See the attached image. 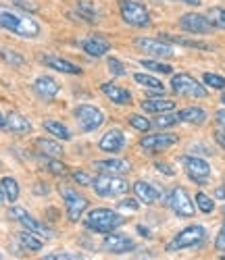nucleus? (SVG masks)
<instances>
[{
	"instance_id": "nucleus-1",
	"label": "nucleus",
	"mask_w": 225,
	"mask_h": 260,
	"mask_svg": "<svg viewBox=\"0 0 225 260\" xmlns=\"http://www.w3.org/2000/svg\"><path fill=\"white\" fill-rule=\"evenodd\" d=\"M0 27L19 38H38L42 31L40 23L30 13H23L7 5H0Z\"/></svg>"
},
{
	"instance_id": "nucleus-2",
	"label": "nucleus",
	"mask_w": 225,
	"mask_h": 260,
	"mask_svg": "<svg viewBox=\"0 0 225 260\" xmlns=\"http://www.w3.org/2000/svg\"><path fill=\"white\" fill-rule=\"evenodd\" d=\"M125 223V219L117 212V210H112V208H92L88 214H86V219H83V225L88 229H92L96 233H112L117 227H121Z\"/></svg>"
},
{
	"instance_id": "nucleus-3",
	"label": "nucleus",
	"mask_w": 225,
	"mask_h": 260,
	"mask_svg": "<svg viewBox=\"0 0 225 260\" xmlns=\"http://www.w3.org/2000/svg\"><path fill=\"white\" fill-rule=\"evenodd\" d=\"M205 240H207V229L202 225H190V227L179 231L167 244V250L169 252H177V250H184V248H196Z\"/></svg>"
},
{
	"instance_id": "nucleus-4",
	"label": "nucleus",
	"mask_w": 225,
	"mask_h": 260,
	"mask_svg": "<svg viewBox=\"0 0 225 260\" xmlns=\"http://www.w3.org/2000/svg\"><path fill=\"white\" fill-rule=\"evenodd\" d=\"M92 187L100 198H115V196H121V193L129 191V183L121 175H106V173H100L94 179Z\"/></svg>"
},
{
	"instance_id": "nucleus-5",
	"label": "nucleus",
	"mask_w": 225,
	"mask_h": 260,
	"mask_svg": "<svg viewBox=\"0 0 225 260\" xmlns=\"http://www.w3.org/2000/svg\"><path fill=\"white\" fill-rule=\"evenodd\" d=\"M119 13L121 19L131 27H146L150 25V13L146 9V5L138 3V0H121L119 5Z\"/></svg>"
},
{
	"instance_id": "nucleus-6",
	"label": "nucleus",
	"mask_w": 225,
	"mask_h": 260,
	"mask_svg": "<svg viewBox=\"0 0 225 260\" xmlns=\"http://www.w3.org/2000/svg\"><path fill=\"white\" fill-rule=\"evenodd\" d=\"M171 90L179 96H188V98H207V88L205 83L196 81L188 73H177L171 79Z\"/></svg>"
},
{
	"instance_id": "nucleus-7",
	"label": "nucleus",
	"mask_w": 225,
	"mask_h": 260,
	"mask_svg": "<svg viewBox=\"0 0 225 260\" xmlns=\"http://www.w3.org/2000/svg\"><path fill=\"white\" fill-rule=\"evenodd\" d=\"M75 119L79 123V129L83 134H90V132H96L98 127H102L104 123V113L100 108L92 106V104H79L75 108Z\"/></svg>"
},
{
	"instance_id": "nucleus-8",
	"label": "nucleus",
	"mask_w": 225,
	"mask_h": 260,
	"mask_svg": "<svg viewBox=\"0 0 225 260\" xmlns=\"http://www.w3.org/2000/svg\"><path fill=\"white\" fill-rule=\"evenodd\" d=\"M61 196H63L65 210H67V216H69V221H71V223L79 221V216H83V212H86L88 206H90L88 198L81 196L79 191L71 189V187H61Z\"/></svg>"
},
{
	"instance_id": "nucleus-9",
	"label": "nucleus",
	"mask_w": 225,
	"mask_h": 260,
	"mask_svg": "<svg viewBox=\"0 0 225 260\" xmlns=\"http://www.w3.org/2000/svg\"><path fill=\"white\" fill-rule=\"evenodd\" d=\"M167 204L179 219H190V216H194V212H196V206L190 200V193L184 187H173L167 196Z\"/></svg>"
},
{
	"instance_id": "nucleus-10",
	"label": "nucleus",
	"mask_w": 225,
	"mask_h": 260,
	"mask_svg": "<svg viewBox=\"0 0 225 260\" xmlns=\"http://www.w3.org/2000/svg\"><path fill=\"white\" fill-rule=\"evenodd\" d=\"M9 216H11V219H15V221H19L27 231H32V233H36V235H40V237H46V240H50V237H52V229H50L48 225L40 223L38 219H34V216H32L25 208L13 206V208L9 210Z\"/></svg>"
},
{
	"instance_id": "nucleus-11",
	"label": "nucleus",
	"mask_w": 225,
	"mask_h": 260,
	"mask_svg": "<svg viewBox=\"0 0 225 260\" xmlns=\"http://www.w3.org/2000/svg\"><path fill=\"white\" fill-rule=\"evenodd\" d=\"M184 171L188 173V177L198 183V185H207L211 179V165L207 160H202L200 156H182Z\"/></svg>"
},
{
	"instance_id": "nucleus-12",
	"label": "nucleus",
	"mask_w": 225,
	"mask_h": 260,
	"mask_svg": "<svg viewBox=\"0 0 225 260\" xmlns=\"http://www.w3.org/2000/svg\"><path fill=\"white\" fill-rule=\"evenodd\" d=\"M179 27L188 34L194 36H207L211 34L215 27L211 25V21L207 19V15H200V13H186L179 17Z\"/></svg>"
},
{
	"instance_id": "nucleus-13",
	"label": "nucleus",
	"mask_w": 225,
	"mask_h": 260,
	"mask_svg": "<svg viewBox=\"0 0 225 260\" xmlns=\"http://www.w3.org/2000/svg\"><path fill=\"white\" fill-rule=\"evenodd\" d=\"M136 48H140L142 52L150 54L152 58H171L173 56V46L167 44L165 40H152V38H136L133 40Z\"/></svg>"
},
{
	"instance_id": "nucleus-14",
	"label": "nucleus",
	"mask_w": 225,
	"mask_h": 260,
	"mask_svg": "<svg viewBox=\"0 0 225 260\" xmlns=\"http://www.w3.org/2000/svg\"><path fill=\"white\" fill-rule=\"evenodd\" d=\"M177 142H179V138L175 134H150L140 140V148L154 154V152H163V150H167L169 146H173Z\"/></svg>"
},
{
	"instance_id": "nucleus-15",
	"label": "nucleus",
	"mask_w": 225,
	"mask_h": 260,
	"mask_svg": "<svg viewBox=\"0 0 225 260\" xmlns=\"http://www.w3.org/2000/svg\"><path fill=\"white\" fill-rule=\"evenodd\" d=\"M102 250L112 252V254H127L131 250H136V242L131 237L123 235V233H106L104 242H102Z\"/></svg>"
},
{
	"instance_id": "nucleus-16",
	"label": "nucleus",
	"mask_w": 225,
	"mask_h": 260,
	"mask_svg": "<svg viewBox=\"0 0 225 260\" xmlns=\"http://www.w3.org/2000/svg\"><path fill=\"white\" fill-rule=\"evenodd\" d=\"M98 148L102 152H108V154H119L121 150L125 148V136L121 129H108V132L102 136V140L98 142Z\"/></svg>"
},
{
	"instance_id": "nucleus-17",
	"label": "nucleus",
	"mask_w": 225,
	"mask_h": 260,
	"mask_svg": "<svg viewBox=\"0 0 225 260\" xmlns=\"http://www.w3.org/2000/svg\"><path fill=\"white\" fill-rule=\"evenodd\" d=\"M59 90H61V83H59L57 79L48 77V75H42V77H38V79L34 81V92H36V96L42 98V100H46V102L54 100V96L59 94Z\"/></svg>"
},
{
	"instance_id": "nucleus-18",
	"label": "nucleus",
	"mask_w": 225,
	"mask_h": 260,
	"mask_svg": "<svg viewBox=\"0 0 225 260\" xmlns=\"http://www.w3.org/2000/svg\"><path fill=\"white\" fill-rule=\"evenodd\" d=\"M81 50L88 54V56H94V58H100V56H104V54H108V50H110V42L106 40V38H102V36H90V38H86L83 42H81Z\"/></svg>"
},
{
	"instance_id": "nucleus-19",
	"label": "nucleus",
	"mask_w": 225,
	"mask_h": 260,
	"mask_svg": "<svg viewBox=\"0 0 225 260\" xmlns=\"http://www.w3.org/2000/svg\"><path fill=\"white\" fill-rule=\"evenodd\" d=\"M98 173H106V175H125L129 173L131 165L127 160H121V158H108V160H94V165Z\"/></svg>"
},
{
	"instance_id": "nucleus-20",
	"label": "nucleus",
	"mask_w": 225,
	"mask_h": 260,
	"mask_svg": "<svg viewBox=\"0 0 225 260\" xmlns=\"http://www.w3.org/2000/svg\"><path fill=\"white\" fill-rule=\"evenodd\" d=\"M133 191H136V198L144 204H154L161 200V189L146 181H136L133 183Z\"/></svg>"
},
{
	"instance_id": "nucleus-21",
	"label": "nucleus",
	"mask_w": 225,
	"mask_h": 260,
	"mask_svg": "<svg viewBox=\"0 0 225 260\" xmlns=\"http://www.w3.org/2000/svg\"><path fill=\"white\" fill-rule=\"evenodd\" d=\"M100 90H102V94H104L110 102H115V104H119V106L131 104V94H129L125 88H121V85H117V83H102Z\"/></svg>"
},
{
	"instance_id": "nucleus-22",
	"label": "nucleus",
	"mask_w": 225,
	"mask_h": 260,
	"mask_svg": "<svg viewBox=\"0 0 225 260\" xmlns=\"http://www.w3.org/2000/svg\"><path fill=\"white\" fill-rule=\"evenodd\" d=\"M7 132L15 134V136H25L32 132V123L17 111H11L7 115Z\"/></svg>"
},
{
	"instance_id": "nucleus-23",
	"label": "nucleus",
	"mask_w": 225,
	"mask_h": 260,
	"mask_svg": "<svg viewBox=\"0 0 225 260\" xmlns=\"http://www.w3.org/2000/svg\"><path fill=\"white\" fill-rule=\"evenodd\" d=\"M42 62L46 64V67H50V69H54V71H61V73H67V75H79V73H81V69L77 67V64L65 60V58H61V56H52V54L42 56Z\"/></svg>"
},
{
	"instance_id": "nucleus-24",
	"label": "nucleus",
	"mask_w": 225,
	"mask_h": 260,
	"mask_svg": "<svg viewBox=\"0 0 225 260\" xmlns=\"http://www.w3.org/2000/svg\"><path fill=\"white\" fill-rule=\"evenodd\" d=\"M142 108L150 115H163V113H171L173 111L175 102L167 100V98H146V100H142Z\"/></svg>"
},
{
	"instance_id": "nucleus-25",
	"label": "nucleus",
	"mask_w": 225,
	"mask_h": 260,
	"mask_svg": "<svg viewBox=\"0 0 225 260\" xmlns=\"http://www.w3.org/2000/svg\"><path fill=\"white\" fill-rule=\"evenodd\" d=\"M177 115H179V121H182V123H190V125H202V123H207V111H205V108H200V106L182 108Z\"/></svg>"
},
{
	"instance_id": "nucleus-26",
	"label": "nucleus",
	"mask_w": 225,
	"mask_h": 260,
	"mask_svg": "<svg viewBox=\"0 0 225 260\" xmlns=\"http://www.w3.org/2000/svg\"><path fill=\"white\" fill-rule=\"evenodd\" d=\"M77 13L88 23H96L100 21V7L94 5L92 0H77Z\"/></svg>"
},
{
	"instance_id": "nucleus-27",
	"label": "nucleus",
	"mask_w": 225,
	"mask_h": 260,
	"mask_svg": "<svg viewBox=\"0 0 225 260\" xmlns=\"http://www.w3.org/2000/svg\"><path fill=\"white\" fill-rule=\"evenodd\" d=\"M36 148L42 156H48V158H59L63 154V146L54 140H48V138H38Z\"/></svg>"
},
{
	"instance_id": "nucleus-28",
	"label": "nucleus",
	"mask_w": 225,
	"mask_h": 260,
	"mask_svg": "<svg viewBox=\"0 0 225 260\" xmlns=\"http://www.w3.org/2000/svg\"><path fill=\"white\" fill-rule=\"evenodd\" d=\"M161 40H167V42H173V44H179V46H186V48H196V50H211L209 44L200 40H190V38H184V36H169V34H161Z\"/></svg>"
},
{
	"instance_id": "nucleus-29",
	"label": "nucleus",
	"mask_w": 225,
	"mask_h": 260,
	"mask_svg": "<svg viewBox=\"0 0 225 260\" xmlns=\"http://www.w3.org/2000/svg\"><path fill=\"white\" fill-rule=\"evenodd\" d=\"M19 242H21V246H23L25 250H30V252H38V250H42V240H40V235H36V233H32V231H21L19 233Z\"/></svg>"
},
{
	"instance_id": "nucleus-30",
	"label": "nucleus",
	"mask_w": 225,
	"mask_h": 260,
	"mask_svg": "<svg viewBox=\"0 0 225 260\" xmlns=\"http://www.w3.org/2000/svg\"><path fill=\"white\" fill-rule=\"evenodd\" d=\"M0 187H3V193H5V200L7 202H17L19 198V183L15 177H5L0 181Z\"/></svg>"
},
{
	"instance_id": "nucleus-31",
	"label": "nucleus",
	"mask_w": 225,
	"mask_h": 260,
	"mask_svg": "<svg viewBox=\"0 0 225 260\" xmlns=\"http://www.w3.org/2000/svg\"><path fill=\"white\" fill-rule=\"evenodd\" d=\"M44 129H46L48 134H52L54 138L63 140V142H69L71 140V132L63 123H59V121H46V123H44Z\"/></svg>"
},
{
	"instance_id": "nucleus-32",
	"label": "nucleus",
	"mask_w": 225,
	"mask_h": 260,
	"mask_svg": "<svg viewBox=\"0 0 225 260\" xmlns=\"http://www.w3.org/2000/svg\"><path fill=\"white\" fill-rule=\"evenodd\" d=\"M133 81L144 85V88H148V90H156V92H163L165 90L163 81H159V79L152 77V75H146V73H136V75H133Z\"/></svg>"
},
{
	"instance_id": "nucleus-33",
	"label": "nucleus",
	"mask_w": 225,
	"mask_h": 260,
	"mask_svg": "<svg viewBox=\"0 0 225 260\" xmlns=\"http://www.w3.org/2000/svg\"><path fill=\"white\" fill-rule=\"evenodd\" d=\"M140 64H142V67H146L148 71H154V73H163V75H171V73H173L171 64L159 62V60H154V58H142Z\"/></svg>"
},
{
	"instance_id": "nucleus-34",
	"label": "nucleus",
	"mask_w": 225,
	"mask_h": 260,
	"mask_svg": "<svg viewBox=\"0 0 225 260\" xmlns=\"http://www.w3.org/2000/svg\"><path fill=\"white\" fill-rule=\"evenodd\" d=\"M207 19L211 21V25L215 29H225V9L221 7H211L207 11Z\"/></svg>"
},
{
	"instance_id": "nucleus-35",
	"label": "nucleus",
	"mask_w": 225,
	"mask_h": 260,
	"mask_svg": "<svg viewBox=\"0 0 225 260\" xmlns=\"http://www.w3.org/2000/svg\"><path fill=\"white\" fill-rule=\"evenodd\" d=\"M127 123H129L133 129H138V132H142V134H148V132H150V127H152V123H150L146 117L136 115V113L127 117Z\"/></svg>"
},
{
	"instance_id": "nucleus-36",
	"label": "nucleus",
	"mask_w": 225,
	"mask_h": 260,
	"mask_svg": "<svg viewBox=\"0 0 225 260\" xmlns=\"http://www.w3.org/2000/svg\"><path fill=\"white\" fill-rule=\"evenodd\" d=\"M196 206H198V210H200V212L209 214V212H213V210H215V200H213V198H209L207 193L198 191V193H196Z\"/></svg>"
},
{
	"instance_id": "nucleus-37",
	"label": "nucleus",
	"mask_w": 225,
	"mask_h": 260,
	"mask_svg": "<svg viewBox=\"0 0 225 260\" xmlns=\"http://www.w3.org/2000/svg\"><path fill=\"white\" fill-rule=\"evenodd\" d=\"M177 123H179V115H175V113H163V115H159V117L154 119V125L161 127V129L173 127V125H177Z\"/></svg>"
},
{
	"instance_id": "nucleus-38",
	"label": "nucleus",
	"mask_w": 225,
	"mask_h": 260,
	"mask_svg": "<svg viewBox=\"0 0 225 260\" xmlns=\"http://www.w3.org/2000/svg\"><path fill=\"white\" fill-rule=\"evenodd\" d=\"M202 81H205V85H209V88H213V90H225V77H221V75L205 73L202 75Z\"/></svg>"
},
{
	"instance_id": "nucleus-39",
	"label": "nucleus",
	"mask_w": 225,
	"mask_h": 260,
	"mask_svg": "<svg viewBox=\"0 0 225 260\" xmlns=\"http://www.w3.org/2000/svg\"><path fill=\"white\" fill-rule=\"evenodd\" d=\"M0 56H3L9 64H13V67H21V64L25 62L23 56L17 54V52H13V50H9V48H0Z\"/></svg>"
},
{
	"instance_id": "nucleus-40",
	"label": "nucleus",
	"mask_w": 225,
	"mask_h": 260,
	"mask_svg": "<svg viewBox=\"0 0 225 260\" xmlns=\"http://www.w3.org/2000/svg\"><path fill=\"white\" fill-rule=\"evenodd\" d=\"M44 169L54 173V175H65L67 173V165L65 162H59L57 158H48V156H46V160H44Z\"/></svg>"
},
{
	"instance_id": "nucleus-41",
	"label": "nucleus",
	"mask_w": 225,
	"mask_h": 260,
	"mask_svg": "<svg viewBox=\"0 0 225 260\" xmlns=\"http://www.w3.org/2000/svg\"><path fill=\"white\" fill-rule=\"evenodd\" d=\"M106 64H108V71L115 75V77H123L127 71H125V67H123V62L119 60V58H115V56H110L108 60H106Z\"/></svg>"
},
{
	"instance_id": "nucleus-42",
	"label": "nucleus",
	"mask_w": 225,
	"mask_h": 260,
	"mask_svg": "<svg viewBox=\"0 0 225 260\" xmlns=\"http://www.w3.org/2000/svg\"><path fill=\"white\" fill-rule=\"evenodd\" d=\"M42 260H83L79 254H71V252H52V254H46Z\"/></svg>"
},
{
	"instance_id": "nucleus-43",
	"label": "nucleus",
	"mask_w": 225,
	"mask_h": 260,
	"mask_svg": "<svg viewBox=\"0 0 225 260\" xmlns=\"http://www.w3.org/2000/svg\"><path fill=\"white\" fill-rule=\"evenodd\" d=\"M73 181L79 183V185H92V183H94V179L90 177L86 171H75V173H73Z\"/></svg>"
},
{
	"instance_id": "nucleus-44",
	"label": "nucleus",
	"mask_w": 225,
	"mask_h": 260,
	"mask_svg": "<svg viewBox=\"0 0 225 260\" xmlns=\"http://www.w3.org/2000/svg\"><path fill=\"white\" fill-rule=\"evenodd\" d=\"M215 248H217V250H221V252H225V225H221V229H219V233H217Z\"/></svg>"
},
{
	"instance_id": "nucleus-45",
	"label": "nucleus",
	"mask_w": 225,
	"mask_h": 260,
	"mask_svg": "<svg viewBox=\"0 0 225 260\" xmlns=\"http://www.w3.org/2000/svg\"><path fill=\"white\" fill-rule=\"evenodd\" d=\"M117 206H119V208H125V210H138V208H140V204H138L136 200H121Z\"/></svg>"
},
{
	"instance_id": "nucleus-46",
	"label": "nucleus",
	"mask_w": 225,
	"mask_h": 260,
	"mask_svg": "<svg viewBox=\"0 0 225 260\" xmlns=\"http://www.w3.org/2000/svg\"><path fill=\"white\" fill-rule=\"evenodd\" d=\"M215 121H217V127L225 132V108H223V111H217L215 113Z\"/></svg>"
},
{
	"instance_id": "nucleus-47",
	"label": "nucleus",
	"mask_w": 225,
	"mask_h": 260,
	"mask_svg": "<svg viewBox=\"0 0 225 260\" xmlns=\"http://www.w3.org/2000/svg\"><path fill=\"white\" fill-rule=\"evenodd\" d=\"M215 140H217V144L225 150V132H223V129H219V127H217V132H215Z\"/></svg>"
},
{
	"instance_id": "nucleus-48",
	"label": "nucleus",
	"mask_w": 225,
	"mask_h": 260,
	"mask_svg": "<svg viewBox=\"0 0 225 260\" xmlns=\"http://www.w3.org/2000/svg\"><path fill=\"white\" fill-rule=\"evenodd\" d=\"M156 169H159L161 173H165V175H169V177H173V175H175V171H173V169H169V165L159 162V165H156Z\"/></svg>"
},
{
	"instance_id": "nucleus-49",
	"label": "nucleus",
	"mask_w": 225,
	"mask_h": 260,
	"mask_svg": "<svg viewBox=\"0 0 225 260\" xmlns=\"http://www.w3.org/2000/svg\"><path fill=\"white\" fill-rule=\"evenodd\" d=\"M215 198L225 200V185H221V187H217V189H215Z\"/></svg>"
},
{
	"instance_id": "nucleus-50",
	"label": "nucleus",
	"mask_w": 225,
	"mask_h": 260,
	"mask_svg": "<svg viewBox=\"0 0 225 260\" xmlns=\"http://www.w3.org/2000/svg\"><path fill=\"white\" fill-rule=\"evenodd\" d=\"M179 3L190 5V7H198V5H202V0H179Z\"/></svg>"
},
{
	"instance_id": "nucleus-51",
	"label": "nucleus",
	"mask_w": 225,
	"mask_h": 260,
	"mask_svg": "<svg viewBox=\"0 0 225 260\" xmlns=\"http://www.w3.org/2000/svg\"><path fill=\"white\" fill-rule=\"evenodd\" d=\"M34 191L36 193H48V185H36Z\"/></svg>"
},
{
	"instance_id": "nucleus-52",
	"label": "nucleus",
	"mask_w": 225,
	"mask_h": 260,
	"mask_svg": "<svg viewBox=\"0 0 225 260\" xmlns=\"http://www.w3.org/2000/svg\"><path fill=\"white\" fill-rule=\"evenodd\" d=\"M0 129H7V117H3V113H0Z\"/></svg>"
},
{
	"instance_id": "nucleus-53",
	"label": "nucleus",
	"mask_w": 225,
	"mask_h": 260,
	"mask_svg": "<svg viewBox=\"0 0 225 260\" xmlns=\"http://www.w3.org/2000/svg\"><path fill=\"white\" fill-rule=\"evenodd\" d=\"M138 231H140V233H142V235H144V237H148V235H150V233H148V229H144V227H142V225H140V227H138Z\"/></svg>"
},
{
	"instance_id": "nucleus-54",
	"label": "nucleus",
	"mask_w": 225,
	"mask_h": 260,
	"mask_svg": "<svg viewBox=\"0 0 225 260\" xmlns=\"http://www.w3.org/2000/svg\"><path fill=\"white\" fill-rule=\"evenodd\" d=\"M7 200H5V193H3V187H0V204H5Z\"/></svg>"
},
{
	"instance_id": "nucleus-55",
	"label": "nucleus",
	"mask_w": 225,
	"mask_h": 260,
	"mask_svg": "<svg viewBox=\"0 0 225 260\" xmlns=\"http://www.w3.org/2000/svg\"><path fill=\"white\" fill-rule=\"evenodd\" d=\"M221 102H223V106H225V92H223V96H221Z\"/></svg>"
},
{
	"instance_id": "nucleus-56",
	"label": "nucleus",
	"mask_w": 225,
	"mask_h": 260,
	"mask_svg": "<svg viewBox=\"0 0 225 260\" xmlns=\"http://www.w3.org/2000/svg\"><path fill=\"white\" fill-rule=\"evenodd\" d=\"M0 260H5V256H3V254H0Z\"/></svg>"
},
{
	"instance_id": "nucleus-57",
	"label": "nucleus",
	"mask_w": 225,
	"mask_h": 260,
	"mask_svg": "<svg viewBox=\"0 0 225 260\" xmlns=\"http://www.w3.org/2000/svg\"><path fill=\"white\" fill-rule=\"evenodd\" d=\"M219 260H225V256H221V258H219Z\"/></svg>"
},
{
	"instance_id": "nucleus-58",
	"label": "nucleus",
	"mask_w": 225,
	"mask_h": 260,
	"mask_svg": "<svg viewBox=\"0 0 225 260\" xmlns=\"http://www.w3.org/2000/svg\"><path fill=\"white\" fill-rule=\"evenodd\" d=\"M223 214H225V206H223Z\"/></svg>"
}]
</instances>
